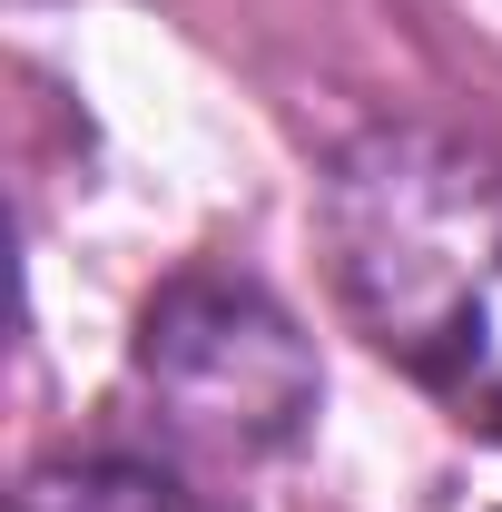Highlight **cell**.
<instances>
[{"instance_id": "obj_1", "label": "cell", "mask_w": 502, "mask_h": 512, "mask_svg": "<svg viewBox=\"0 0 502 512\" xmlns=\"http://www.w3.org/2000/svg\"><path fill=\"white\" fill-rule=\"evenodd\" d=\"M325 237L365 335L463 424L502 434V168L453 138L384 128L335 158Z\"/></svg>"}, {"instance_id": "obj_2", "label": "cell", "mask_w": 502, "mask_h": 512, "mask_svg": "<svg viewBox=\"0 0 502 512\" xmlns=\"http://www.w3.org/2000/svg\"><path fill=\"white\" fill-rule=\"evenodd\" d=\"M138 375L197 444H286L315 404V355L256 286L188 276L138 325Z\"/></svg>"}, {"instance_id": "obj_3", "label": "cell", "mask_w": 502, "mask_h": 512, "mask_svg": "<svg viewBox=\"0 0 502 512\" xmlns=\"http://www.w3.org/2000/svg\"><path fill=\"white\" fill-rule=\"evenodd\" d=\"M20 512H227L148 453H69L20 483Z\"/></svg>"}]
</instances>
